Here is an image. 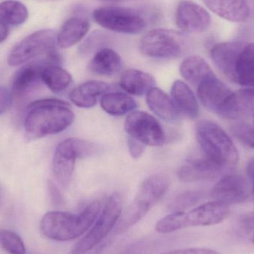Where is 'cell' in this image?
<instances>
[{
	"label": "cell",
	"instance_id": "ba28073f",
	"mask_svg": "<svg viewBox=\"0 0 254 254\" xmlns=\"http://www.w3.org/2000/svg\"><path fill=\"white\" fill-rule=\"evenodd\" d=\"M93 152V145L82 139L67 138L58 144L54 154L52 168L55 179L62 188L69 185L76 160L86 158Z\"/></svg>",
	"mask_w": 254,
	"mask_h": 254
},
{
	"label": "cell",
	"instance_id": "7a4b0ae2",
	"mask_svg": "<svg viewBox=\"0 0 254 254\" xmlns=\"http://www.w3.org/2000/svg\"><path fill=\"white\" fill-rule=\"evenodd\" d=\"M101 210V203L94 201L77 214L58 210L48 212L40 221V230L45 237L54 241H71L90 229Z\"/></svg>",
	"mask_w": 254,
	"mask_h": 254
},
{
	"label": "cell",
	"instance_id": "8fae6325",
	"mask_svg": "<svg viewBox=\"0 0 254 254\" xmlns=\"http://www.w3.org/2000/svg\"><path fill=\"white\" fill-rule=\"evenodd\" d=\"M125 129L128 137L145 146H159L165 141V134L159 122L146 112L130 113L125 120Z\"/></svg>",
	"mask_w": 254,
	"mask_h": 254
},
{
	"label": "cell",
	"instance_id": "8992f818",
	"mask_svg": "<svg viewBox=\"0 0 254 254\" xmlns=\"http://www.w3.org/2000/svg\"><path fill=\"white\" fill-rule=\"evenodd\" d=\"M57 34L51 29L36 31L16 43L9 53L7 63L12 66L31 60H44L50 65H60L62 58L58 50Z\"/></svg>",
	"mask_w": 254,
	"mask_h": 254
},
{
	"label": "cell",
	"instance_id": "b9f144b4",
	"mask_svg": "<svg viewBox=\"0 0 254 254\" xmlns=\"http://www.w3.org/2000/svg\"><path fill=\"white\" fill-rule=\"evenodd\" d=\"M107 1H113V2H119V1H129V0H104Z\"/></svg>",
	"mask_w": 254,
	"mask_h": 254
},
{
	"label": "cell",
	"instance_id": "83f0119b",
	"mask_svg": "<svg viewBox=\"0 0 254 254\" xmlns=\"http://www.w3.org/2000/svg\"><path fill=\"white\" fill-rule=\"evenodd\" d=\"M101 106L107 114L122 116L134 111L137 103L123 92H107L101 96Z\"/></svg>",
	"mask_w": 254,
	"mask_h": 254
},
{
	"label": "cell",
	"instance_id": "9c48e42d",
	"mask_svg": "<svg viewBox=\"0 0 254 254\" xmlns=\"http://www.w3.org/2000/svg\"><path fill=\"white\" fill-rule=\"evenodd\" d=\"M185 36L170 29L158 28L146 33L140 40V52L155 59H174L183 54Z\"/></svg>",
	"mask_w": 254,
	"mask_h": 254
},
{
	"label": "cell",
	"instance_id": "cb8c5ba5",
	"mask_svg": "<svg viewBox=\"0 0 254 254\" xmlns=\"http://www.w3.org/2000/svg\"><path fill=\"white\" fill-rule=\"evenodd\" d=\"M90 28L87 19L79 16H73L64 22L57 36L59 47L68 49L83 40Z\"/></svg>",
	"mask_w": 254,
	"mask_h": 254
},
{
	"label": "cell",
	"instance_id": "ac0fdd59",
	"mask_svg": "<svg viewBox=\"0 0 254 254\" xmlns=\"http://www.w3.org/2000/svg\"><path fill=\"white\" fill-rule=\"evenodd\" d=\"M254 115V88H245L232 92L218 116L228 119H238Z\"/></svg>",
	"mask_w": 254,
	"mask_h": 254
},
{
	"label": "cell",
	"instance_id": "e0dca14e",
	"mask_svg": "<svg viewBox=\"0 0 254 254\" xmlns=\"http://www.w3.org/2000/svg\"><path fill=\"white\" fill-rule=\"evenodd\" d=\"M222 167L207 158L188 161L179 168L178 177L185 183L211 180L216 179Z\"/></svg>",
	"mask_w": 254,
	"mask_h": 254
},
{
	"label": "cell",
	"instance_id": "8d00e7d4",
	"mask_svg": "<svg viewBox=\"0 0 254 254\" xmlns=\"http://www.w3.org/2000/svg\"><path fill=\"white\" fill-rule=\"evenodd\" d=\"M12 98L11 92L6 88L0 87V115L5 113L10 106H11Z\"/></svg>",
	"mask_w": 254,
	"mask_h": 254
},
{
	"label": "cell",
	"instance_id": "30bf717a",
	"mask_svg": "<svg viewBox=\"0 0 254 254\" xmlns=\"http://www.w3.org/2000/svg\"><path fill=\"white\" fill-rule=\"evenodd\" d=\"M95 22L115 32L135 34L144 31L146 19L137 10L119 6L100 7L93 12Z\"/></svg>",
	"mask_w": 254,
	"mask_h": 254
},
{
	"label": "cell",
	"instance_id": "3957f363",
	"mask_svg": "<svg viewBox=\"0 0 254 254\" xmlns=\"http://www.w3.org/2000/svg\"><path fill=\"white\" fill-rule=\"evenodd\" d=\"M170 186L167 176L153 175L142 182L131 204L122 212L115 233L122 234L140 222L165 195Z\"/></svg>",
	"mask_w": 254,
	"mask_h": 254
},
{
	"label": "cell",
	"instance_id": "7bdbcfd3",
	"mask_svg": "<svg viewBox=\"0 0 254 254\" xmlns=\"http://www.w3.org/2000/svg\"><path fill=\"white\" fill-rule=\"evenodd\" d=\"M251 240H252V243H253L254 244V234L253 235V237H252V238H251Z\"/></svg>",
	"mask_w": 254,
	"mask_h": 254
},
{
	"label": "cell",
	"instance_id": "d6a6232c",
	"mask_svg": "<svg viewBox=\"0 0 254 254\" xmlns=\"http://www.w3.org/2000/svg\"><path fill=\"white\" fill-rule=\"evenodd\" d=\"M231 131L234 137H237L243 144L254 149V127L244 122L234 124Z\"/></svg>",
	"mask_w": 254,
	"mask_h": 254
},
{
	"label": "cell",
	"instance_id": "f35d334b",
	"mask_svg": "<svg viewBox=\"0 0 254 254\" xmlns=\"http://www.w3.org/2000/svg\"><path fill=\"white\" fill-rule=\"evenodd\" d=\"M10 29L7 24L0 20V43H3L8 37Z\"/></svg>",
	"mask_w": 254,
	"mask_h": 254
},
{
	"label": "cell",
	"instance_id": "d6986e66",
	"mask_svg": "<svg viewBox=\"0 0 254 254\" xmlns=\"http://www.w3.org/2000/svg\"><path fill=\"white\" fill-rule=\"evenodd\" d=\"M213 13L233 22H246L250 16L247 0H203Z\"/></svg>",
	"mask_w": 254,
	"mask_h": 254
},
{
	"label": "cell",
	"instance_id": "ee69618b",
	"mask_svg": "<svg viewBox=\"0 0 254 254\" xmlns=\"http://www.w3.org/2000/svg\"><path fill=\"white\" fill-rule=\"evenodd\" d=\"M254 123H253V125H254Z\"/></svg>",
	"mask_w": 254,
	"mask_h": 254
},
{
	"label": "cell",
	"instance_id": "d4e9b609",
	"mask_svg": "<svg viewBox=\"0 0 254 254\" xmlns=\"http://www.w3.org/2000/svg\"><path fill=\"white\" fill-rule=\"evenodd\" d=\"M155 85V79L152 75L134 68L124 71L121 77V87L127 93L135 96L146 95Z\"/></svg>",
	"mask_w": 254,
	"mask_h": 254
},
{
	"label": "cell",
	"instance_id": "4316f807",
	"mask_svg": "<svg viewBox=\"0 0 254 254\" xmlns=\"http://www.w3.org/2000/svg\"><path fill=\"white\" fill-rule=\"evenodd\" d=\"M180 73L187 81L195 87L215 74L207 63L198 56L188 57L184 60L181 64Z\"/></svg>",
	"mask_w": 254,
	"mask_h": 254
},
{
	"label": "cell",
	"instance_id": "f1b7e54d",
	"mask_svg": "<svg viewBox=\"0 0 254 254\" xmlns=\"http://www.w3.org/2000/svg\"><path fill=\"white\" fill-rule=\"evenodd\" d=\"M42 81L54 92L65 90L71 84V74L60 65H48L41 71Z\"/></svg>",
	"mask_w": 254,
	"mask_h": 254
},
{
	"label": "cell",
	"instance_id": "484cf974",
	"mask_svg": "<svg viewBox=\"0 0 254 254\" xmlns=\"http://www.w3.org/2000/svg\"><path fill=\"white\" fill-rule=\"evenodd\" d=\"M234 83L245 88H254V43H246L239 55Z\"/></svg>",
	"mask_w": 254,
	"mask_h": 254
},
{
	"label": "cell",
	"instance_id": "7c38bea8",
	"mask_svg": "<svg viewBox=\"0 0 254 254\" xmlns=\"http://www.w3.org/2000/svg\"><path fill=\"white\" fill-rule=\"evenodd\" d=\"M176 23L184 32L202 33L210 28L211 16L200 4L190 0H183L176 9Z\"/></svg>",
	"mask_w": 254,
	"mask_h": 254
},
{
	"label": "cell",
	"instance_id": "60d3db41",
	"mask_svg": "<svg viewBox=\"0 0 254 254\" xmlns=\"http://www.w3.org/2000/svg\"><path fill=\"white\" fill-rule=\"evenodd\" d=\"M247 173L252 181V191L254 193V158H252L248 164Z\"/></svg>",
	"mask_w": 254,
	"mask_h": 254
},
{
	"label": "cell",
	"instance_id": "5bb4252c",
	"mask_svg": "<svg viewBox=\"0 0 254 254\" xmlns=\"http://www.w3.org/2000/svg\"><path fill=\"white\" fill-rule=\"evenodd\" d=\"M48 65L45 61L36 60L18 70L11 86L12 98L16 103L22 102L35 89L42 80V69Z\"/></svg>",
	"mask_w": 254,
	"mask_h": 254
},
{
	"label": "cell",
	"instance_id": "ffe728a7",
	"mask_svg": "<svg viewBox=\"0 0 254 254\" xmlns=\"http://www.w3.org/2000/svg\"><path fill=\"white\" fill-rule=\"evenodd\" d=\"M110 85L99 80H89L73 89L69 94L71 102L80 108L89 109L96 106L98 98L109 92Z\"/></svg>",
	"mask_w": 254,
	"mask_h": 254
},
{
	"label": "cell",
	"instance_id": "836d02e7",
	"mask_svg": "<svg viewBox=\"0 0 254 254\" xmlns=\"http://www.w3.org/2000/svg\"><path fill=\"white\" fill-rule=\"evenodd\" d=\"M48 192H49L51 202L54 206L59 207L64 205V202H65L64 197L60 192L59 189L57 188L56 185L52 183V182H49L48 183Z\"/></svg>",
	"mask_w": 254,
	"mask_h": 254
},
{
	"label": "cell",
	"instance_id": "f546056e",
	"mask_svg": "<svg viewBox=\"0 0 254 254\" xmlns=\"http://www.w3.org/2000/svg\"><path fill=\"white\" fill-rule=\"evenodd\" d=\"M28 17V9L23 3L16 0H6L0 3V20L7 25H22Z\"/></svg>",
	"mask_w": 254,
	"mask_h": 254
},
{
	"label": "cell",
	"instance_id": "74e56055",
	"mask_svg": "<svg viewBox=\"0 0 254 254\" xmlns=\"http://www.w3.org/2000/svg\"><path fill=\"white\" fill-rule=\"evenodd\" d=\"M147 250V245L145 242H137L127 247L119 254H143Z\"/></svg>",
	"mask_w": 254,
	"mask_h": 254
},
{
	"label": "cell",
	"instance_id": "44dd1931",
	"mask_svg": "<svg viewBox=\"0 0 254 254\" xmlns=\"http://www.w3.org/2000/svg\"><path fill=\"white\" fill-rule=\"evenodd\" d=\"M122 66V58L116 51L110 48H102L91 60L88 69L96 75L110 77L119 73Z\"/></svg>",
	"mask_w": 254,
	"mask_h": 254
},
{
	"label": "cell",
	"instance_id": "603a6c76",
	"mask_svg": "<svg viewBox=\"0 0 254 254\" xmlns=\"http://www.w3.org/2000/svg\"><path fill=\"white\" fill-rule=\"evenodd\" d=\"M146 101L149 110L166 122H175L180 113L173 104L171 97L157 87H153L146 94Z\"/></svg>",
	"mask_w": 254,
	"mask_h": 254
},
{
	"label": "cell",
	"instance_id": "9a60e30c",
	"mask_svg": "<svg viewBox=\"0 0 254 254\" xmlns=\"http://www.w3.org/2000/svg\"><path fill=\"white\" fill-rule=\"evenodd\" d=\"M196 88L197 95L203 106L217 115L233 92L216 74L201 82Z\"/></svg>",
	"mask_w": 254,
	"mask_h": 254
},
{
	"label": "cell",
	"instance_id": "e575fe53",
	"mask_svg": "<svg viewBox=\"0 0 254 254\" xmlns=\"http://www.w3.org/2000/svg\"><path fill=\"white\" fill-rule=\"evenodd\" d=\"M127 146L130 155L133 158H140L145 151V145L132 137H128Z\"/></svg>",
	"mask_w": 254,
	"mask_h": 254
},
{
	"label": "cell",
	"instance_id": "4dcf8cb0",
	"mask_svg": "<svg viewBox=\"0 0 254 254\" xmlns=\"http://www.w3.org/2000/svg\"><path fill=\"white\" fill-rule=\"evenodd\" d=\"M0 247L9 254L26 253L22 238L16 233L8 230H0Z\"/></svg>",
	"mask_w": 254,
	"mask_h": 254
},
{
	"label": "cell",
	"instance_id": "d590c367",
	"mask_svg": "<svg viewBox=\"0 0 254 254\" xmlns=\"http://www.w3.org/2000/svg\"><path fill=\"white\" fill-rule=\"evenodd\" d=\"M161 254H221L212 249L203 248H191V249H176L169 251Z\"/></svg>",
	"mask_w": 254,
	"mask_h": 254
},
{
	"label": "cell",
	"instance_id": "5b68a950",
	"mask_svg": "<svg viewBox=\"0 0 254 254\" xmlns=\"http://www.w3.org/2000/svg\"><path fill=\"white\" fill-rule=\"evenodd\" d=\"M195 134L207 159L222 168L233 167L238 163V149L223 128L214 122L199 121L195 126Z\"/></svg>",
	"mask_w": 254,
	"mask_h": 254
},
{
	"label": "cell",
	"instance_id": "7402d4cb",
	"mask_svg": "<svg viewBox=\"0 0 254 254\" xmlns=\"http://www.w3.org/2000/svg\"><path fill=\"white\" fill-rule=\"evenodd\" d=\"M171 98L180 114L191 119L199 115L198 101L190 88L182 80H176L171 88Z\"/></svg>",
	"mask_w": 254,
	"mask_h": 254
},
{
	"label": "cell",
	"instance_id": "6da1fadb",
	"mask_svg": "<svg viewBox=\"0 0 254 254\" xmlns=\"http://www.w3.org/2000/svg\"><path fill=\"white\" fill-rule=\"evenodd\" d=\"M74 115L65 101L55 98L39 100L28 106L25 120L28 139H38L58 134L74 122Z\"/></svg>",
	"mask_w": 254,
	"mask_h": 254
},
{
	"label": "cell",
	"instance_id": "277c9868",
	"mask_svg": "<svg viewBox=\"0 0 254 254\" xmlns=\"http://www.w3.org/2000/svg\"><path fill=\"white\" fill-rule=\"evenodd\" d=\"M230 213L229 205L213 200L188 212L167 215L157 222L155 230L159 234H168L185 228L218 225L225 221Z\"/></svg>",
	"mask_w": 254,
	"mask_h": 254
},
{
	"label": "cell",
	"instance_id": "4fadbf2b",
	"mask_svg": "<svg viewBox=\"0 0 254 254\" xmlns=\"http://www.w3.org/2000/svg\"><path fill=\"white\" fill-rule=\"evenodd\" d=\"M252 187L246 178L240 175H229L216 183L211 191L215 201L224 204H236L244 202L250 196Z\"/></svg>",
	"mask_w": 254,
	"mask_h": 254
},
{
	"label": "cell",
	"instance_id": "2e32d148",
	"mask_svg": "<svg viewBox=\"0 0 254 254\" xmlns=\"http://www.w3.org/2000/svg\"><path fill=\"white\" fill-rule=\"evenodd\" d=\"M246 43L240 41L223 42L212 48L210 55L219 71L234 82L237 59Z\"/></svg>",
	"mask_w": 254,
	"mask_h": 254
},
{
	"label": "cell",
	"instance_id": "1f68e13d",
	"mask_svg": "<svg viewBox=\"0 0 254 254\" xmlns=\"http://www.w3.org/2000/svg\"><path fill=\"white\" fill-rule=\"evenodd\" d=\"M201 192L197 191H186L182 192L175 198L171 203L170 208L173 213L185 212L188 209L193 207L202 198Z\"/></svg>",
	"mask_w": 254,
	"mask_h": 254
},
{
	"label": "cell",
	"instance_id": "ab89813d",
	"mask_svg": "<svg viewBox=\"0 0 254 254\" xmlns=\"http://www.w3.org/2000/svg\"><path fill=\"white\" fill-rule=\"evenodd\" d=\"M108 244L109 241H104L102 243H101L99 246L92 249V250L82 254H104V252H105L106 249H107V246H108ZM68 254H73L69 253Z\"/></svg>",
	"mask_w": 254,
	"mask_h": 254
},
{
	"label": "cell",
	"instance_id": "52a82bcc",
	"mask_svg": "<svg viewBox=\"0 0 254 254\" xmlns=\"http://www.w3.org/2000/svg\"><path fill=\"white\" fill-rule=\"evenodd\" d=\"M122 198L119 192L112 194L90 229L73 246L70 253L82 254L99 246L115 229L122 213Z\"/></svg>",
	"mask_w": 254,
	"mask_h": 254
}]
</instances>
